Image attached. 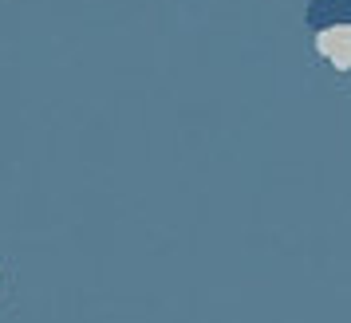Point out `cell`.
Wrapping results in <instances>:
<instances>
[{
    "label": "cell",
    "instance_id": "2",
    "mask_svg": "<svg viewBox=\"0 0 351 323\" xmlns=\"http://www.w3.org/2000/svg\"><path fill=\"white\" fill-rule=\"evenodd\" d=\"M308 24L312 28H339V24H351V0H312L308 8Z\"/></svg>",
    "mask_w": 351,
    "mask_h": 323
},
{
    "label": "cell",
    "instance_id": "1",
    "mask_svg": "<svg viewBox=\"0 0 351 323\" xmlns=\"http://www.w3.org/2000/svg\"><path fill=\"white\" fill-rule=\"evenodd\" d=\"M319 55H328L332 67H351V24H339V28H324L316 40Z\"/></svg>",
    "mask_w": 351,
    "mask_h": 323
}]
</instances>
